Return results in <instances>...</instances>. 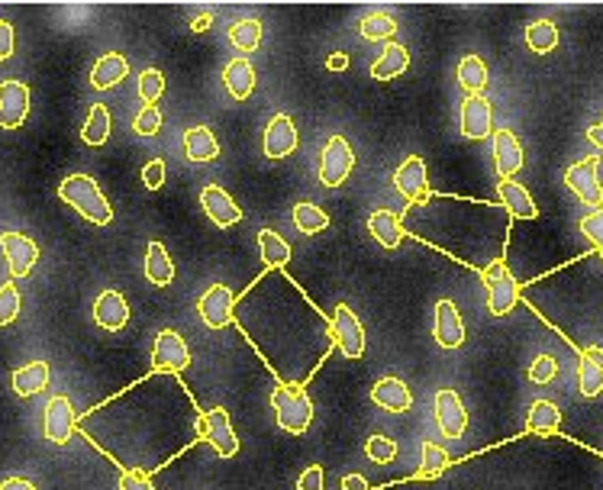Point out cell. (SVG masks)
Segmentation results:
<instances>
[{
	"label": "cell",
	"mask_w": 603,
	"mask_h": 490,
	"mask_svg": "<svg viewBox=\"0 0 603 490\" xmlns=\"http://www.w3.org/2000/svg\"><path fill=\"white\" fill-rule=\"evenodd\" d=\"M210 20H213L210 13H204V17H197V20H194L191 30H194V33H204V30H210Z\"/></svg>",
	"instance_id": "55"
},
{
	"label": "cell",
	"mask_w": 603,
	"mask_h": 490,
	"mask_svg": "<svg viewBox=\"0 0 603 490\" xmlns=\"http://www.w3.org/2000/svg\"><path fill=\"white\" fill-rule=\"evenodd\" d=\"M258 252H262L268 268H281L287 265V258H291V245H287L275 229H262V233H258Z\"/></svg>",
	"instance_id": "35"
},
{
	"label": "cell",
	"mask_w": 603,
	"mask_h": 490,
	"mask_svg": "<svg viewBox=\"0 0 603 490\" xmlns=\"http://www.w3.org/2000/svg\"><path fill=\"white\" fill-rule=\"evenodd\" d=\"M146 278L155 287H165V284H171V278H175V265H171L168 249L162 242H149L146 245Z\"/></svg>",
	"instance_id": "32"
},
{
	"label": "cell",
	"mask_w": 603,
	"mask_h": 490,
	"mask_svg": "<svg viewBox=\"0 0 603 490\" xmlns=\"http://www.w3.org/2000/svg\"><path fill=\"white\" fill-rule=\"evenodd\" d=\"M297 490H323V468L320 465H310L304 474H300Z\"/></svg>",
	"instance_id": "49"
},
{
	"label": "cell",
	"mask_w": 603,
	"mask_h": 490,
	"mask_svg": "<svg viewBox=\"0 0 603 490\" xmlns=\"http://www.w3.org/2000/svg\"><path fill=\"white\" fill-rule=\"evenodd\" d=\"M120 490H155V484L149 481V474H142V471H123Z\"/></svg>",
	"instance_id": "48"
},
{
	"label": "cell",
	"mask_w": 603,
	"mask_h": 490,
	"mask_svg": "<svg viewBox=\"0 0 603 490\" xmlns=\"http://www.w3.org/2000/svg\"><path fill=\"white\" fill-rule=\"evenodd\" d=\"M597 262L603 265V249H597Z\"/></svg>",
	"instance_id": "56"
},
{
	"label": "cell",
	"mask_w": 603,
	"mask_h": 490,
	"mask_svg": "<svg viewBox=\"0 0 603 490\" xmlns=\"http://www.w3.org/2000/svg\"><path fill=\"white\" fill-rule=\"evenodd\" d=\"M581 233L591 239L597 249H603V207L584 216V220H581Z\"/></svg>",
	"instance_id": "46"
},
{
	"label": "cell",
	"mask_w": 603,
	"mask_h": 490,
	"mask_svg": "<svg viewBox=\"0 0 603 490\" xmlns=\"http://www.w3.org/2000/svg\"><path fill=\"white\" fill-rule=\"evenodd\" d=\"M433 336L442 349H458V345H465V323L462 316H458L452 300H439L436 304V323H433Z\"/></svg>",
	"instance_id": "19"
},
{
	"label": "cell",
	"mask_w": 603,
	"mask_h": 490,
	"mask_svg": "<svg viewBox=\"0 0 603 490\" xmlns=\"http://www.w3.org/2000/svg\"><path fill=\"white\" fill-rule=\"evenodd\" d=\"M294 226L300 229V233H307V236H313V233H323V229L329 226V213L326 210H320L317 204H297L294 207Z\"/></svg>",
	"instance_id": "38"
},
{
	"label": "cell",
	"mask_w": 603,
	"mask_h": 490,
	"mask_svg": "<svg viewBox=\"0 0 603 490\" xmlns=\"http://www.w3.org/2000/svg\"><path fill=\"white\" fill-rule=\"evenodd\" d=\"M20 316V291L13 284L0 287V326H10Z\"/></svg>",
	"instance_id": "43"
},
{
	"label": "cell",
	"mask_w": 603,
	"mask_h": 490,
	"mask_svg": "<svg viewBox=\"0 0 603 490\" xmlns=\"http://www.w3.org/2000/svg\"><path fill=\"white\" fill-rule=\"evenodd\" d=\"M565 184H568V191L581 200V204L600 210V204H603V187H600V181H597V155H594V158H584V162H578V165H571V168L565 171Z\"/></svg>",
	"instance_id": "8"
},
{
	"label": "cell",
	"mask_w": 603,
	"mask_h": 490,
	"mask_svg": "<svg viewBox=\"0 0 603 490\" xmlns=\"http://www.w3.org/2000/svg\"><path fill=\"white\" fill-rule=\"evenodd\" d=\"M484 284H487V310L491 316H507L516 300H520V284L507 271L504 262H497L494 268L484 271Z\"/></svg>",
	"instance_id": "4"
},
{
	"label": "cell",
	"mask_w": 603,
	"mask_h": 490,
	"mask_svg": "<svg viewBox=\"0 0 603 490\" xmlns=\"http://www.w3.org/2000/svg\"><path fill=\"white\" fill-rule=\"evenodd\" d=\"M497 197H500V207H504L513 216V220H536V216H539L536 200H533V194H529L523 184L500 181L497 184Z\"/></svg>",
	"instance_id": "22"
},
{
	"label": "cell",
	"mask_w": 603,
	"mask_h": 490,
	"mask_svg": "<svg viewBox=\"0 0 603 490\" xmlns=\"http://www.w3.org/2000/svg\"><path fill=\"white\" fill-rule=\"evenodd\" d=\"M0 490H36V487L26 478H7L4 484H0Z\"/></svg>",
	"instance_id": "53"
},
{
	"label": "cell",
	"mask_w": 603,
	"mask_h": 490,
	"mask_svg": "<svg viewBox=\"0 0 603 490\" xmlns=\"http://www.w3.org/2000/svg\"><path fill=\"white\" fill-rule=\"evenodd\" d=\"M526 46L545 55L558 46V26L552 20H536L533 26H526Z\"/></svg>",
	"instance_id": "37"
},
{
	"label": "cell",
	"mask_w": 603,
	"mask_h": 490,
	"mask_svg": "<svg viewBox=\"0 0 603 490\" xmlns=\"http://www.w3.org/2000/svg\"><path fill=\"white\" fill-rule=\"evenodd\" d=\"M407 68H410V52L400 46V42H387V49L378 55L375 65H371V78L391 81L397 75H404Z\"/></svg>",
	"instance_id": "28"
},
{
	"label": "cell",
	"mask_w": 603,
	"mask_h": 490,
	"mask_svg": "<svg viewBox=\"0 0 603 490\" xmlns=\"http://www.w3.org/2000/svg\"><path fill=\"white\" fill-rule=\"evenodd\" d=\"M326 68H329V71H346V68H349V55H346V52H336V55H329Z\"/></svg>",
	"instance_id": "52"
},
{
	"label": "cell",
	"mask_w": 603,
	"mask_h": 490,
	"mask_svg": "<svg viewBox=\"0 0 603 490\" xmlns=\"http://www.w3.org/2000/svg\"><path fill=\"white\" fill-rule=\"evenodd\" d=\"M358 33L368 42H391V36L397 33V23L387 17V13H368V17L358 23Z\"/></svg>",
	"instance_id": "39"
},
{
	"label": "cell",
	"mask_w": 603,
	"mask_h": 490,
	"mask_svg": "<svg viewBox=\"0 0 603 490\" xmlns=\"http://www.w3.org/2000/svg\"><path fill=\"white\" fill-rule=\"evenodd\" d=\"M17 46V36H13V26L7 20H0V62H7Z\"/></svg>",
	"instance_id": "50"
},
{
	"label": "cell",
	"mask_w": 603,
	"mask_h": 490,
	"mask_svg": "<svg viewBox=\"0 0 603 490\" xmlns=\"http://www.w3.org/2000/svg\"><path fill=\"white\" fill-rule=\"evenodd\" d=\"M587 139H591L594 142V146L603 152V120L597 123V126H591V129H587Z\"/></svg>",
	"instance_id": "54"
},
{
	"label": "cell",
	"mask_w": 603,
	"mask_h": 490,
	"mask_svg": "<svg viewBox=\"0 0 603 490\" xmlns=\"http://www.w3.org/2000/svg\"><path fill=\"white\" fill-rule=\"evenodd\" d=\"M578 387L584 397H597L603 394V349L591 345V349L581 352L578 362Z\"/></svg>",
	"instance_id": "24"
},
{
	"label": "cell",
	"mask_w": 603,
	"mask_h": 490,
	"mask_svg": "<svg viewBox=\"0 0 603 490\" xmlns=\"http://www.w3.org/2000/svg\"><path fill=\"white\" fill-rule=\"evenodd\" d=\"M94 320L100 329H107V333H120V329L129 323V304L120 291H104L97 297L94 304Z\"/></svg>",
	"instance_id": "21"
},
{
	"label": "cell",
	"mask_w": 603,
	"mask_h": 490,
	"mask_svg": "<svg viewBox=\"0 0 603 490\" xmlns=\"http://www.w3.org/2000/svg\"><path fill=\"white\" fill-rule=\"evenodd\" d=\"M494 133V107L484 94L465 97L462 104V136L465 139H487Z\"/></svg>",
	"instance_id": "16"
},
{
	"label": "cell",
	"mask_w": 603,
	"mask_h": 490,
	"mask_svg": "<svg viewBox=\"0 0 603 490\" xmlns=\"http://www.w3.org/2000/svg\"><path fill=\"white\" fill-rule=\"evenodd\" d=\"M200 207H204V213L210 216V223L220 229H229L242 220V210L236 207V200L217 184H207L204 191H200Z\"/></svg>",
	"instance_id": "17"
},
{
	"label": "cell",
	"mask_w": 603,
	"mask_h": 490,
	"mask_svg": "<svg viewBox=\"0 0 603 490\" xmlns=\"http://www.w3.org/2000/svg\"><path fill=\"white\" fill-rule=\"evenodd\" d=\"M394 187L400 191V197L410 200V207L423 204V200L429 197L426 187H429V178H426V162L420 155H410L404 165H400L394 171Z\"/></svg>",
	"instance_id": "14"
},
{
	"label": "cell",
	"mask_w": 603,
	"mask_h": 490,
	"mask_svg": "<svg viewBox=\"0 0 603 490\" xmlns=\"http://www.w3.org/2000/svg\"><path fill=\"white\" fill-rule=\"evenodd\" d=\"M13 391L20 397H36L39 391H46L49 387V365L46 362H30L13 371Z\"/></svg>",
	"instance_id": "30"
},
{
	"label": "cell",
	"mask_w": 603,
	"mask_h": 490,
	"mask_svg": "<svg viewBox=\"0 0 603 490\" xmlns=\"http://www.w3.org/2000/svg\"><path fill=\"white\" fill-rule=\"evenodd\" d=\"M271 407H275V413H278V426L284 432H291V436H304L313 423V403H310L304 387H297V384L275 387V394H271Z\"/></svg>",
	"instance_id": "3"
},
{
	"label": "cell",
	"mask_w": 603,
	"mask_h": 490,
	"mask_svg": "<svg viewBox=\"0 0 603 490\" xmlns=\"http://www.w3.org/2000/svg\"><path fill=\"white\" fill-rule=\"evenodd\" d=\"M142 184H146L149 191H159V187L165 184V162L162 158H152V162L142 168Z\"/></svg>",
	"instance_id": "47"
},
{
	"label": "cell",
	"mask_w": 603,
	"mask_h": 490,
	"mask_svg": "<svg viewBox=\"0 0 603 490\" xmlns=\"http://www.w3.org/2000/svg\"><path fill=\"white\" fill-rule=\"evenodd\" d=\"M494 168L504 181L516 178L523 168V146L510 129H494Z\"/></svg>",
	"instance_id": "18"
},
{
	"label": "cell",
	"mask_w": 603,
	"mask_h": 490,
	"mask_svg": "<svg viewBox=\"0 0 603 490\" xmlns=\"http://www.w3.org/2000/svg\"><path fill=\"white\" fill-rule=\"evenodd\" d=\"M352 165H355V155L349 142L342 136H329L320 152V181L326 187H339L352 175Z\"/></svg>",
	"instance_id": "6"
},
{
	"label": "cell",
	"mask_w": 603,
	"mask_h": 490,
	"mask_svg": "<svg viewBox=\"0 0 603 490\" xmlns=\"http://www.w3.org/2000/svg\"><path fill=\"white\" fill-rule=\"evenodd\" d=\"M223 84L233 100H246L255 91V68L249 59H233L223 68Z\"/></svg>",
	"instance_id": "27"
},
{
	"label": "cell",
	"mask_w": 603,
	"mask_h": 490,
	"mask_svg": "<svg viewBox=\"0 0 603 490\" xmlns=\"http://www.w3.org/2000/svg\"><path fill=\"white\" fill-rule=\"evenodd\" d=\"M562 426V413L552 400H536L533 407H529V416H526V429L533 432V436H552Z\"/></svg>",
	"instance_id": "31"
},
{
	"label": "cell",
	"mask_w": 603,
	"mask_h": 490,
	"mask_svg": "<svg viewBox=\"0 0 603 490\" xmlns=\"http://www.w3.org/2000/svg\"><path fill=\"white\" fill-rule=\"evenodd\" d=\"M162 94H165V75L159 68H146L139 75V97L146 100V107H155Z\"/></svg>",
	"instance_id": "40"
},
{
	"label": "cell",
	"mask_w": 603,
	"mask_h": 490,
	"mask_svg": "<svg viewBox=\"0 0 603 490\" xmlns=\"http://www.w3.org/2000/svg\"><path fill=\"white\" fill-rule=\"evenodd\" d=\"M59 197L65 200L68 207H75L84 220H91L97 226H107L113 220V207L107 204L104 191L97 187L94 178L88 175H71L59 184Z\"/></svg>",
	"instance_id": "2"
},
{
	"label": "cell",
	"mask_w": 603,
	"mask_h": 490,
	"mask_svg": "<svg viewBox=\"0 0 603 490\" xmlns=\"http://www.w3.org/2000/svg\"><path fill=\"white\" fill-rule=\"evenodd\" d=\"M458 84L468 91V97H478L487 84V65L478 59V55H465L462 62H458Z\"/></svg>",
	"instance_id": "34"
},
{
	"label": "cell",
	"mask_w": 603,
	"mask_h": 490,
	"mask_svg": "<svg viewBox=\"0 0 603 490\" xmlns=\"http://www.w3.org/2000/svg\"><path fill=\"white\" fill-rule=\"evenodd\" d=\"M371 400L387 413H404V410H410L413 394L400 378H381L375 387H371Z\"/></svg>",
	"instance_id": "23"
},
{
	"label": "cell",
	"mask_w": 603,
	"mask_h": 490,
	"mask_svg": "<svg viewBox=\"0 0 603 490\" xmlns=\"http://www.w3.org/2000/svg\"><path fill=\"white\" fill-rule=\"evenodd\" d=\"M184 155L191 158V162H213V158L220 155V142L213 136V129L207 126H194L184 133Z\"/></svg>",
	"instance_id": "29"
},
{
	"label": "cell",
	"mask_w": 603,
	"mask_h": 490,
	"mask_svg": "<svg viewBox=\"0 0 603 490\" xmlns=\"http://www.w3.org/2000/svg\"><path fill=\"white\" fill-rule=\"evenodd\" d=\"M342 490H368V481L362 474H346V478H342Z\"/></svg>",
	"instance_id": "51"
},
{
	"label": "cell",
	"mask_w": 603,
	"mask_h": 490,
	"mask_svg": "<svg viewBox=\"0 0 603 490\" xmlns=\"http://www.w3.org/2000/svg\"><path fill=\"white\" fill-rule=\"evenodd\" d=\"M0 252L7 258V268L13 278H26L39 262V249L30 236L23 233H4L0 236Z\"/></svg>",
	"instance_id": "12"
},
{
	"label": "cell",
	"mask_w": 603,
	"mask_h": 490,
	"mask_svg": "<svg viewBox=\"0 0 603 490\" xmlns=\"http://www.w3.org/2000/svg\"><path fill=\"white\" fill-rule=\"evenodd\" d=\"M200 320H204L210 329H226L229 323L236 320V300H233V291H229L226 284H213L210 291L200 297Z\"/></svg>",
	"instance_id": "10"
},
{
	"label": "cell",
	"mask_w": 603,
	"mask_h": 490,
	"mask_svg": "<svg viewBox=\"0 0 603 490\" xmlns=\"http://www.w3.org/2000/svg\"><path fill=\"white\" fill-rule=\"evenodd\" d=\"M229 42L239 49V52H255L258 42H262V23L246 17V20H236L229 26Z\"/></svg>",
	"instance_id": "36"
},
{
	"label": "cell",
	"mask_w": 603,
	"mask_h": 490,
	"mask_svg": "<svg viewBox=\"0 0 603 490\" xmlns=\"http://www.w3.org/2000/svg\"><path fill=\"white\" fill-rule=\"evenodd\" d=\"M110 126H113L110 110L104 104H94L91 113H88V120H84L81 139L88 142V146H104V142L110 139Z\"/></svg>",
	"instance_id": "33"
},
{
	"label": "cell",
	"mask_w": 603,
	"mask_h": 490,
	"mask_svg": "<svg viewBox=\"0 0 603 490\" xmlns=\"http://www.w3.org/2000/svg\"><path fill=\"white\" fill-rule=\"evenodd\" d=\"M423 461H420V474H423V478H433V474H439V471H445V468H449V452H445V449H439V445L436 442H423Z\"/></svg>",
	"instance_id": "41"
},
{
	"label": "cell",
	"mask_w": 603,
	"mask_h": 490,
	"mask_svg": "<svg viewBox=\"0 0 603 490\" xmlns=\"http://www.w3.org/2000/svg\"><path fill=\"white\" fill-rule=\"evenodd\" d=\"M129 75V62H126V55H120V52H107L104 59H100L97 65H94V71H91V84L97 91H110V88H117V84L123 81Z\"/></svg>",
	"instance_id": "26"
},
{
	"label": "cell",
	"mask_w": 603,
	"mask_h": 490,
	"mask_svg": "<svg viewBox=\"0 0 603 490\" xmlns=\"http://www.w3.org/2000/svg\"><path fill=\"white\" fill-rule=\"evenodd\" d=\"M133 129L139 136H155L162 129V110L159 107H142L133 120Z\"/></svg>",
	"instance_id": "44"
},
{
	"label": "cell",
	"mask_w": 603,
	"mask_h": 490,
	"mask_svg": "<svg viewBox=\"0 0 603 490\" xmlns=\"http://www.w3.org/2000/svg\"><path fill=\"white\" fill-rule=\"evenodd\" d=\"M265 155L268 158H287L294 155L297 149V129H294V120L287 117V113H278V117H271L268 129H265Z\"/></svg>",
	"instance_id": "20"
},
{
	"label": "cell",
	"mask_w": 603,
	"mask_h": 490,
	"mask_svg": "<svg viewBox=\"0 0 603 490\" xmlns=\"http://www.w3.org/2000/svg\"><path fill=\"white\" fill-rule=\"evenodd\" d=\"M597 258V255H594ZM549 284L568 287L565 310H545V316L562 329L565 339L578 349H603V265L597 262L594 271H587L584 265L565 268L562 275H555Z\"/></svg>",
	"instance_id": "1"
},
{
	"label": "cell",
	"mask_w": 603,
	"mask_h": 490,
	"mask_svg": "<svg viewBox=\"0 0 603 490\" xmlns=\"http://www.w3.org/2000/svg\"><path fill=\"white\" fill-rule=\"evenodd\" d=\"M75 407H71L68 397H52L49 407H46V423H42V432H46V439L55 442V445H65L71 436H75Z\"/></svg>",
	"instance_id": "15"
},
{
	"label": "cell",
	"mask_w": 603,
	"mask_h": 490,
	"mask_svg": "<svg viewBox=\"0 0 603 490\" xmlns=\"http://www.w3.org/2000/svg\"><path fill=\"white\" fill-rule=\"evenodd\" d=\"M555 374H558V362L552 355H539L533 365H529V381L533 384H549V381H555Z\"/></svg>",
	"instance_id": "45"
},
{
	"label": "cell",
	"mask_w": 603,
	"mask_h": 490,
	"mask_svg": "<svg viewBox=\"0 0 603 490\" xmlns=\"http://www.w3.org/2000/svg\"><path fill=\"white\" fill-rule=\"evenodd\" d=\"M197 432H200V439H207L213 449H217L220 458H233L239 452V439H236L233 423H229V413L223 407H213L210 413H200Z\"/></svg>",
	"instance_id": "5"
},
{
	"label": "cell",
	"mask_w": 603,
	"mask_h": 490,
	"mask_svg": "<svg viewBox=\"0 0 603 490\" xmlns=\"http://www.w3.org/2000/svg\"><path fill=\"white\" fill-rule=\"evenodd\" d=\"M152 365L165 374H181L191 365V349H188V342L181 339V333H175V329H162V333L155 336Z\"/></svg>",
	"instance_id": "7"
},
{
	"label": "cell",
	"mask_w": 603,
	"mask_h": 490,
	"mask_svg": "<svg viewBox=\"0 0 603 490\" xmlns=\"http://www.w3.org/2000/svg\"><path fill=\"white\" fill-rule=\"evenodd\" d=\"M365 455L375 461V465H391V461L397 458V442L391 439V436H371L368 442H365Z\"/></svg>",
	"instance_id": "42"
},
{
	"label": "cell",
	"mask_w": 603,
	"mask_h": 490,
	"mask_svg": "<svg viewBox=\"0 0 603 490\" xmlns=\"http://www.w3.org/2000/svg\"><path fill=\"white\" fill-rule=\"evenodd\" d=\"M436 423L442 429V436H449V439L465 436L468 410H465L462 397H458L452 387H442V391L436 394Z\"/></svg>",
	"instance_id": "13"
},
{
	"label": "cell",
	"mask_w": 603,
	"mask_h": 490,
	"mask_svg": "<svg viewBox=\"0 0 603 490\" xmlns=\"http://www.w3.org/2000/svg\"><path fill=\"white\" fill-rule=\"evenodd\" d=\"M368 233L378 239V245L384 249H397L400 242H404V223H400V216L391 213V210H375L368 216Z\"/></svg>",
	"instance_id": "25"
},
{
	"label": "cell",
	"mask_w": 603,
	"mask_h": 490,
	"mask_svg": "<svg viewBox=\"0 0 603 490\" xmlns=\"http://www.w3.org/2000/svg\"><path fill=\"white\" fill-rule=\"evenodd\" d=\"M30 117V88L23 81L0 84V129H20Z\"/></svg>",
	"instance_id": "11"
},
{
	"label": "cell",
	"mask_w": 603,
	"mask_h": 490,
	"mask_svg": "<svg viewBox=\"0 0 603 490\" xmlns=\"http://www.w3.org/2000/svg\"><path fill=\"white\" fill-rule=\"evenodd\" d=\"M333 339H336V349L346 358H362L365 355V329H362V323H358V316L352 313V307H346V304L336 307Z\"/></svg>",
	"instance_id": "9"
}]
</instances>
